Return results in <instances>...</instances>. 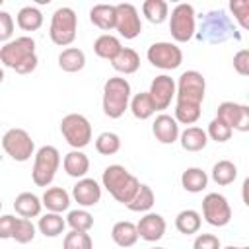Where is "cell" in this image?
I'll list each match as a JSON object with an SVG mask.
<instances>
[{"label":"cell","mask_w":249,"mask_h":249,"mask_svg":"<svg viewBox=\"0 0 249 249\" xmlns=\"http://www.w3.org/2000/svg\"><path fill=\"white\" fill-rule=\"evenodd\" d=\"M152 132L156 136L158 142L161 144H173L179 140V123L171 117V115H158L154 124H152Z\"/></svg>","instance_id":"18"},{"label":"cell","mask_w":249,"mask_h":249,"mask_svg":"<svg viewBox=\"0 0 249 249\" xmlns=\"http://www.w3.org/2000/svg\"><path fill=\"white\" fill-rule=\"evenodd\" d=\"M142 14L146 16V19L150 23H163L167 19V14H169V6L165 0H146L142 4Z\"/></svg>","instance_id":"33"},{"label":"cell","mask_w":249,"mask_h":249,"mask_svg":"<svg viewBox=\"0 0 249 249\" xmlns=\"http://www.w3.org/2000/svg\"><path fill=\"white\" fill-rule=\"evenodd\" d=\"M237 177V167L230 160H220L212 167V179L216 185H230Z\"/></svg>","instance_id":"35"},{"label":"cell","mask_w":249,"mask_h":249,"mask_svg":"<svg viewBox=\"0 0 249 249\" xmlns=\"http://www.w3.org/2000/svg\"><path fill=\"white\" fill-rule=\"evenodd\" d=\"M154 202H156V195H154L152 187L140 183L136 195L130 198V202L126 204V208L132 210V212H148L154 206Z\"/></svg>","instance_id":"32"},{"label":"cell","mask_w":249,"mask_h":249,"mask_svg":"<svg viewBox=\"0 0 249 249\" xmlns=\"http://www.w3.org/2000/svg\"><path fill=\"white\" fill-rule=\"evenodd\" d=\"M101 183L109 191V195L124 206L130 202V198L136 195V191L140 187V181L124 165H119V163L105 167V171L101 175Z\"/></svg>","instance_id":"4"},{"label":"cell","mask_w":249,"mask_h":249,"mask_svg":"<svg viewBox=\"0 0 249 249\" xmlns=\"http://www.w3.org/2000/svg\"><path fill=\"white\" fill-rule=\"evenodd\" d=\"M206 93V80L196 70H187L175 84V121L181 124H195L200 119V105Z\"/></svg>","instance_id":"1"},{"label":"cell","mask_w":249,"mask_h":249,"mask_svg":"<svg viewBox=\"0 0 249 249\" xmlns=\"http://www.w3.org/2000/svg\"><path fill=\"white\" fill-rule=\"evenodd\" d=\"M76 29H78V16L72 8L62 6L56 8L53 18H51V27H49V37L54 45L58 47H68L76 39Z\"/></svg>","instance_id":"6"},{"label":"cell","mask_w":249,"mask_h":249,"mask_svg":"<svg viewBox=\"0 0 249 249\" xmlns=\"http://www.w3.org/2000/svg\"><path fill=\"white\" fill-rule=\"evenodd\" d=\"M230 10L241 29H249V0H230Z\"/></svg>","instance_id":"40"},{"label":"cell","mask_w":249,"mask_h":249,"mask_svg":"<svg viewBox=\"0 0 249 249\" xmlns=\"http://www.w3.org/2000/svg\"><path fill=\"white\" fill-rule=\"evenodd\" d=\"M2 2H4V0H0V6H2Z\"/></svg>","instance_id":"50"},{"label":"cell","mask_w":249,"mask_h":249,"mask_svg":"<svg viewBox=\"0 0 249 249\" xmlns=\"http://www.w3.org/2000/svg\"><path fill=\"white\" fill-rule=\"evenodd\" d=\"M179 142L187 152H200L206 148L208 136L200 126H187L183 132H179Z\"/></svg>","instance_id":"22"},{"label":"cell","mask_w":249,"mask_h":249,"mask_svg":"<svg viewBox=\"0 0 249 249\" xmlns=\"http://www.w3.org/2000/svg\"><path fill=\"white\" fill-rule=\"evenodd\" d=\"M111 66L117 70V72H121V74H134L138 68H140V56H138V53L134 51V49H130V47H123L121 49V53L111 60Z\"/></svg>","instance_id":"24"},{"label":"cell","mask_w":249,"mask_h":249,"mask_svg":"<svg viewBox=\"0 0 249 249\" xmlns=\"http://www.w3.org/2000/svg\"><path fill=\"white\" fill-rule=\"evenodd\" d=\"M18 27L23 31H37L43 25V14L35 6H23L16 16Z\"/></svg>","instance_id":"31"},{"label":"cell","mask_w":249,"mask_h":249,"mask_svg":"<svg viewBox=\"0 0 249 249\" xmlns=\"http://www.w3.org/2000/svg\"><path fill=\"white\" fill-rule=\"evenodd\" d=\"M62 249H93V241L88 231H70L64 235Z\"/></svg>","instance_id":"38"},{"label":"cell","mask_w":249,"mask_h":249,"mask_svg":"<svg viewBox=\"0 0 249 249\" xmlns=\"http://www.w3.org/2000/svg\"><path fill=\"white\" fill-rule=\"evenodd\" d=\"M148 95L154 103L156 111H163L171 105V99L175 97V80L167 74H160L152 80Z\"/></svg>","instance_id":"15"},{"label":"cell","mask_w":249,"mask_h":249,"mask_svg":"<svg viewBox=\"0 0 249 249\" xmlns=\"http://www.w3.org/2000/svg\"><path fill=\"white\" fill-rule=\"evenodd\" d=\"M72 196H74V200H76L82 208H89V206H95V204L101 200V187H99V183H97L95 179L82 177V179H78V183L74 185Z\"/></svg>","instance_id":"16"},{"label":"cell","mask_w":249,"mask_h":249,"mask_svg":"<svg viewBox=\"0 0 249 249\" xmlns=\"http://www.w3.org/2000/svg\"><path fill=\"white\" fill-rule=\"evenodd\" d=\"M58 66L64 72H80L86 66V54L78 47H68L58 54Z\"/></svg>","instance_id":"27"},{"label":"cell","mask_w":249,"mask_h":249,"mask_svg":"<svg viewBox=\"0 0 249 249\" xmlns=\"http://www.w3.org/2000/svg\"><path fill=\"white\" fill-rule=\"evenodd\" d=\"M224 249H247V247H233V245H228V247H224Z\"/></svg>","instance_id":"46"},{"label":"cell","mask_w":249,"mask_h":249,"mask_svg":"<svg viewBox=\"0 0 249 249\" xmlns=\"http://www.w3.org/2000/svg\"><path fill=\"white\" fill-rule=\"evenodd\" d=\"M41 204L49 210V212H56L62 214L64 210L70 208V195L62 189V187H49L43 196H41Z\"/></svg>","instance_id":"19"},{"label":"cell","mask_w":249,"mask_h":249,"mask_svg":"<svg viewBox=\"0 0 249 249\" xmlns=\"http://www.w3.org/2000/svg\"><path fill=\"white\" fill-rule=\"evenodd\" d=\"M64 228H66V220L56 212H47L37 222V230L45 237H56V235H60L64 231Z\"/></svg>","instance_id":"29"},{"label":"cell","mask_w":249,"mask_h":249,"mask_svg":"<svg viewBox=\"0 0 249 249\" xmlns=\"http://www.w3.org/2000/svg\"><path fill=\"white\" fill-rule=\"evenodd\" d=\"M95 150L101 154V156H113L121 150V138L119 134L115 132H101L97 138H95Z\"/></svg>","instance_id":"37"},{"label":"cell","mask_w":249,"mask_h":249,"mask_svg":"<svg viewBox=\"0 0 249 249\" xmlns=\"http://www.w3.org/2000/svg\"><path fill=\"white\" fill-rule=\"evenodd\" d=\"M2 82H4V70L0 68V84H2Z\"/></svg>","instance_id":"47"},{"label":"cell","mask_w":249,"mask_h":249,"mask_svg":"<svg viewBox=\"0 0 249 249\" xmlns=\"http://www.w3.org/2000/svg\"><path fill=\"white\" fill-rule=\"evenodd\" d=\"M128 107H130L132 115H134L136 119H140V121H146V119H150V117L156 113L154 103H152L148 91H140V93H136L134 97H130Z\"/></svg>","instance_id":"34"},{"label":"cell","mask_w":249,"mask_h":249,"mask_svg":"<svg viewBox=\"0 0 249 249\" xmlns=\"http://www.w3.org/2000/svg\"><path fill=\"white\" fill-rule=\"evenodd\" d=\"M169 31H171V37L177 43H187V41H191L195 37L196 23H195V8L191 4L181 2L171 10Z\"/></svg>","instance_id":"9"},{"label":"cell","mask_w":249,"mask_h":249,"mask_svg":"<svg viewBox=\"0 0 249 249\" xmlns=\"http://www.w3.org/2000/svg\"><path fill=\"white\" fill-rule=\"evenodd\" d=\"M60 132H62L64 140L74 150L86 148L89 144V140H91V124L80 113H68L66 117H62V121H60Z\"/></svg>","instance_id":"8"},{"label":"cell","mask_w":249,"mask_h":249,"mask_svg":"<svg viewBox=\"0 0 249 249\" xmlns=\"http://www.w3.org/2000/svg\"><path fill=\"white\" fill-rule=\"evenodd\" d=\"M146 58L152 66L156 68H161V70H175L181 66L183 62V51L175 45V43H169V41H158V43H152L148 47V53H146Z\"/></svg>","instance_id":"11"},{"label":"cell","mask_w":249,"mask_h":249,"mask_svg":"<svg viewBox=\"0 0 249 249\" xmlns=\"http://www.w3.org/2000/svg\"><path fill=\"white\" fill-rule=\"evenodd\" d=\"M12 35H14V18L0 10V43H8L12 41Z\"/></svg>","instance_id":"42"},{"label":"cell","mask_w":249,"mask_h":249,"mask_svg":"<svg viewBox=\"0 0 249 249\" xmlns=\"http://www.w3.org/2000/svg\"><path fill=\"white\" fill-rule=\"evenodd\" d=\"M181 185L189 193H200L208 185V175L200 167H187L181 175Z\"/></svg>","instance_id":"28"},{"label":"cell","mask_w":249,"mask_h":249,"mask_svg":"<svg viewBox=\"0 0 249 249\" xmlns=\"http://www.w3.org/2000/svg\"><path fill=\"white\" fill-rule=\"evenodd\" d=\"M0 210H2V200H0Z\"/></svg>","instance_id":"49"},{"label":"cell","mask_w":249,"mask_h":249,"mask_svg":"<svg viewBox=\"0 0 249 249\" xmlns=\"http://www.w3.org/2000/svg\"><path fill=\"white\" fill-rule=\"evenodd\" d=\"M33 237H35V226H33V222L27 220V218H18L16 228H14V233H12V239H16L18 243L23 245V243L33 241Z\"/></svg>","instance_id":"39"},{"label":"cell","mask_w":249,"mask_h":249,"mask_svg":"<svg viewBox=\"0 0 249 249\" xmlns=\"http://www.w3.org/2000/svg\"><path fill=\"white\" fill-rule=\"evenodd\" d=\"M0 62L18 74H29L37 68V54H35V41L27 35L16 37L0 49Z\"/></svg>","instance_id":"2"},{"label":"cell","mask_w":249,"mask_h":249,"mask_svg":"<svg viewBox=\"0 0 249 249\" xmlns=\"http://www.w3.org/2000/svg\"><path fill=\"white\" fill-rule=\"evenodd\" d=\"M231 132H233V130H231L228 124H224V123L218 121V119H212L210 124H208L206 136H210V138L216 140V142H228V140L231 138Z\"/></svg>","instance_id":"41"},{"label":"cell","mask_w":249,"mask_h":249,"mask_svg":"<svg viewBox=\"0 0 249 249\" xmlns=\"http://www.w3.org/2000/svg\"><path fill=\"white\" fill-rule=\"evenodd\" d=\"M41 208H43V204H41V198L37 196V195H33V193H19L18 196H16V200H14V210L21 216V218H37L39 214H41Z\"/></svg>","instance_id":"21"},{"label":"cell","mask_w":249,"mask_h":249,"mask_svg":"<svg viewBox=\"0 0 249 249\" xmlns=\"http://www.w3.org/2000/svg\"><path fill=\"white\" fill-rule=\"evenodd\" d=\"M111 237L119 247H132L138 241V231H136V224L128 222V220H121L113 226L111 230Z\"/></svg>","instance_id":"25"},{"label":"cell","mask_w":249,"mask_h":249,"mask_svg":"<svg viewBox=\"0 0 249 249\" xmlns=\"http://www.w3.org/2000/svg\"><path fill=\"white\" fill-rule=\"evenodd\" d=\"M130 84L126 78H121V76H113L105 82L103 86V99H101V105H103V113L109 117V119H119L124 115V111L128 109V103H130Z\"/></svg>","instance_id":"5"},{"label":"cell","mask_w":249,"mask_h":249,"mask_svg":"<svg viewBox=\"0 0 249 249\" xmlns=\"http://www.w3.org/2000/svg\"><path fill=\"white\" fill-rule=\"evenodd\" d=\"M233 70L239 76H247L249 74V51L241 49L233 54Z\"/></svg>","instance_id":"44"},{"label":"cell","mask_w":249,"mask_h":249,"mask_svg":"<svg viewBox=\"0 0 249 249\" xmlns=\"http://www.w3.org/2000/svg\"><path fill=\"white\" fill-rule=\"evenodd\" d=\"M60 165V154L54 146H41L35 154L31 179L37 187H49L58 171Z\"/></svg>","instance_id":"7"},{"label":"cell","mask_w":249,"mask_h":249,"mask_svg":"<svg viewBox=\"0 0 249 249\" xmlns=\"http://www.w3.org/2000/svg\"><path fill=\"white\" fill-rule=\"evenodd\" d=\"M121 49H123L121 41H119L115 35H109V33L99 35V37L95 39V43H93V51H95V54H97L99 58L109 60V62L121 53Z\"/></svg>","instance_id":"26"},{"label":"cell","mask_w":249,"mask_h":249,"mask_svg":"<svg viewBox=\"0 0 249 249\" xmlns=\"http://www.w3.org/2000/svg\"><path fill=\"white\" fill-rule=\"evenodd\" d=\"M2 148L14 161H27L35 154V142L23 128H10L2 136Z\"/></svg>","instance_id":"10"},{"label":"cell","mask_w":249,"mask_h":249,"mask_svg":"<svg viewBox=\"0 0 249 249\" xmlns=\"http://www.w3.org/2000/svg\"><path fill=\"white\" fill-rule=\"evenodd\" d=\"M115 18H117V12H115V6L111 4H95L89 10V21L103 31L115 29Z\"/></svg>","instance_id":"23"},{"label":"cell","mask_w":249,"mask_h":249,"mask_svg":"<svg viewBox=\"0 0 249 249\" xmlns=\"http://www.w3.org/2000/svg\"><path fill=\"white\" fill-rule=\"evenodd\" d=\"M195 35H196V39L200 43H208V45H218V43H224V41H230V39H235V41L241 39V35L235 29L233 21L222 10L208 12L202 18L200 27H198V31Z\"/></svg>","instance_id":"3"},{"label":"cell","mask_w":249,"mask_h":249,"mask_svg":"<svg viewBox=\"0 0 249 249\" xmlns=\"http://www.w3.org/2000/svg\"><path fill=\"white\" fill-rule=\"evenodd\" d=\"M66 224L74 230V231H89L93 228V216L86 210V208H78V210H70L66 216Z\"/></svg>","instance_id":"36"},{"label":"cell","mask_w":249,"mask_h":249,"mask_svg":"<svg viewBox=\"0 0 249 249\" xmlns=\"http://www.w3.org/2000/svg\"><path fill=\"white\" fill-rule=\"evenodd\" d=\"M202 216L214 228H224L231 220V206L220 193H208L202 198Z\"/></svg>","instance_id":"12"},{"label":"cell","mask_w":249,"mask_h":249,"mask_svg":"<svg viewBox=\"0 0 249 249\" xmlns=\"http://www.w3.org/2000/svg\"><path fill=\"white\" fill-rule=\"evenodd\" d=\"M16 222H18V218L12 216V214L0 216V239H10L12 237L14 228H16Z\"/></svg>","instance_id":"45"},{"label":"cell","mask_w":249,"mask_h":249,"mask_svg":"<svg viewBox=\"0 0 249 249\" xmlns=\"http://www.w3.org/2000/svg\"><path fill=\"white\" fill-rule=\"evenodd\" d=\"M216 119L228 124L231 130L247 132L249 130V107L233 101H224L216 109Z\"/></svg>","instance_id":"14"},{"label":"cell","mask_w":249,"mask_h":249,"mask_svg":"<svg viewBox=\"0 0 249 249\" xmlns=\"http://www.w3.org/2000/svg\"><path fill=\"white\" fill-rule=\"evenodd\" d=\"M115 12H117L115 29L119 31V35L124 39H136L142 31V19L138 16V10L132 4L123 2L115 6Z\"/></svg>","instance_id":"13"},{"label":"cell","mask_w":249,"mask_h":249,"mask_svg":"<svg viewBox=\"0 0 249 249\" xmlns=\"http://www.w3.org/2000/svg\"><path fill=\"white\" fill-rule=\"evenodd\" d=\"M200 224H202L200 214H198L196 210H191V208L181 210V212L177 214V218H175V228H177V231L183 233V235H193V233H196V231L200 230Z\"/></svg>","instance_id":"30"},{"label":"cell","mask_w":249,"mask_h":249,"mask_svg":"<svg viewBox=\"0 0 249 249\" xmlns=\"http://www.w3.org/2000/svg\"><path fill=\"white\" fill-rule=\"evenodd\" d=\"M136 231H138V237H142L144 241H158L163 237L165 233V220L161 214H156V212H148L144 214L138 224H136Z\"/></svg>","instance_id":"17"},{"label":"cell","mask_w":249,"mask_h":249,"mask_svg":"<svg viewBox=\"0 0 249 249\" xmlns=\"http://www.w3.org/2000/svg\"><path fill=\"white\" fill-rule=\"evenodd\" d=\"M152 249H165V247H152Z\"/></svg>","instance_id":"48"},{"label":"cell","mask_w":249,"mask_h":249,"mask_svg":"<svg viewBox=\"0 0 249 249\" xmlns=\"http://www.w3.org/2000/svg\"><path fill=\"white\" fill-rule=\"evenodd\" d=\"M62 165H64V171H66L70 177L82 179V177H86V173L89 171V158H88L82 150H72V152H68V154L64 156Z\"/></svg>","instance_id":"20"},{"label":"cell","mask_w":249,"mask_h":249,"mask_svg":"<svg viewBox=\"0 0 249 249\" xmlns=\"http://www.w3.org/2000/svg\"><path fill=\"white\" fill-rule=\"evenodd\" d=\"M193 249H222V245L214 233H200L195 237Z\"/></svg>","instance_id":"43"}]
</instances>
